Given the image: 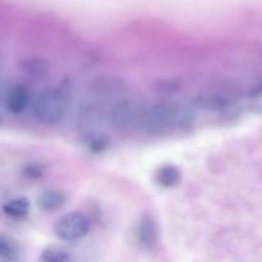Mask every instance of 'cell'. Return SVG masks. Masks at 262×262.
Returning a JSON list of instances; mask_svg holds the SVG:
<instances>
[{
  "label": "cell",
  "mask_w": 262,
  "mask_h": 262,
  "mask_svg": "<svg viewBox=\"0 0 262 262\" xmlns=\"http://www.w3.org/2000/svg\"><path fill=\"white\" fill-rule=\"evenodd\" d=\"M191 120V113L186 107L171 104H156L146 110L140 122L151 135H163L176 128L186 127Z\"/></svg>",
  "instance_id": "1"
},
{
  "label": "cell",
  "mask_w": 262,
  "mask_h": 262,
  "mask_svg": "<svg viewBox=\"0 0 262 262\" xmlns=\"http://www.w3.org/2000/svg\"><path fill=\"white\" fill-rule=\"evenodd\" d=\"M68 107V100L61 90L51 89L41 92L33 101V114L43 124H58L63 120Z\"/></svg>",
  "instance_id": "2"
},
{
  "label": "cell",
  "mask_w": 262,
  "mask_h": 262,
  "mask_svg": "<svg viewBox=\"0 0 262 262\" xmlns=\"http://www.w3.org/2000/svg\"><path fill=\"white\" fill-rule=\"evenodd\" d=\"M91 228V222L83 212L73 211L61 216L54 225L56 237L66 242H73L86 237Z\"/></svg>",
  "instance_id": "3"
},
{
  "label": "cell",
  "mask_w": 262,
  "mask_h": 262,
  "mask_svg": "<svg viewBox=\"0 0 262 262\" xmlns=\"http://www.w3.org/2000/svg\"><path fill=\"white\" fill-rule=\"evenodd\" d=\"M31 104L30 90L26 86L18 84L9 91L7 96V109L12 114H22Z\"/></svg>",
  "instance_id": "4"
},
{
  "label": "cell",
  "mask_w": 262,
  "mask_h": 262,
  "mask_svg": "<svg viewBox=\"0 0 262 262\" xmlns=\"http://www.w3.org/2000/svg\"><path fill=\"white\" fill-rule=\"evenodd\" d=\"M136 237H137V242L140 243L142 247H152V246L158 242L159 237V228L158 224L155 223V220L150 216L142 217L137 225Z\"/></svg>",
  "instance_id": "5"
},
{
  "label": "cell",
  "mask_w": 262,
  "mask_h": 262,
  "mask_svg": "<svg viewBox=\"0 0 262 262\" xmlns=\"http://www.w3.org/2000/svg\"><path fill=\"white\" fill-rule=\"evenodd\" d=\"M113 125L117 128H125L137 120V109L132 102H122L113 109L110 115Z\"/></svg>",
  "instance_id": "6"
},
{
  "label": "cell",
  "mask_w": 262,
  "mask_h": 262,
  "mask_svg": "<svg viewBox=\"0 0 262 262\" xmlns=\"http://www.w3.org/2000/svg\"><path fill=\"white\" fill-rule=\"evenodd\" d=\"M23 250L12 238L0 235V262H23Z\"/></svg>",
  "instance_id": "7"
},
{
  "label": "cell",
  "mask_w": 262,
  "mask_h": 262,
  "mask_svg": "<svg viewBox=\"0 0 262 262\" xmlns=\"http://www.w3.org/2000/svg\"><path fill=\"white\" fill-rule=\"evenodd\" d=\"M67 201V196L64 192L59 189H49L45 191L38 199V206L45 212H53L61 209Z\"/></svg>",
  "instance_id": "8"
},
{
  "label": "cell",
  "mask_w": 262,
  "mask_h": 262,
  "mask_svg": "<svg viewBox=\"0 0 262 262\" xmlns=\"http://www.w3.org/2000/svg\"><path fill=\"white\" fill-rule=\"evenodd\" d=\"M181 181V171L177 166L165 164L155 171V182L164 188L176 187Z\"/></svg>",
  "instance_id": "9"
},
{
  "label": "cell",
  "mask_w": 262,
  "mask_h": 262,
  "mask_svg": "<svg viewBox=\"0 0 262 262\" xmlns=\"http://www.w3.org/2000/svg\"><path fill=\"white\" fill-rule=\"evenodd\" d=\"M3 210H4L5 215L12 217V219H22L28 215L30 202L25 197H18V199H13L9 202H7Z\"/></svg>",
  "instance_id": "10"
},
{
  "label": "cell",
  "mask_w": 262,
  "mask_h": 262,
  "mask_svg": "<svg viewBox=\"0 0 262 262\" xmlns=\"http://www.w3.org/2000/svg\"><path fill=\"white\" fill-rule=\"evenodd\" d=\"M41 258L43 262H76L74 255L71 251L59 246H51L43 250Z\"/></svg>",
  "instance_id": "11"
},
{
  "label": "cell",
  "mask_w": 262,
  "mask_h": 262,
  "mask_svg": "<svg viewBox=\"0 0 262 262\" xmlns=\"http://www.w3.org/2000/svg\"><path fill=\"white\" fill-rule=\"evenodd\" d=\"M251 104H252V109L256 113H260L262 114V89L257 90L255 94L251 97Z\"/></svg>",
  "instance_id": "12"
}]
</instances>
